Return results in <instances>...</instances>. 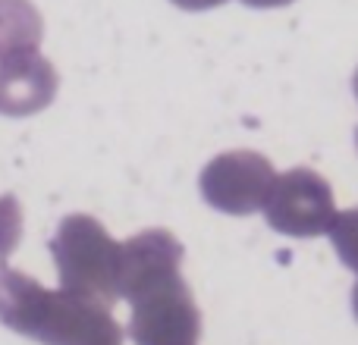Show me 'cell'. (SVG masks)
Listing matches in <instances>:
<instances>
[{
    "instance_id": "obj_6",
    "label": "cell",
    "mask_w": 358,
    "mask_h": 345,
    "mask_svg": "<svg viewBox=\"0 0 358 345\" xmlns=\"http://www.w3.org/2000/svg\"><path fill=\"white\" fill-rule=\"evenodd\" d=\"M327 233H330V242H334V251L340 254V260L349 270L358 273V207L336 214Z\"/></svg>"
},
{
    "instance_id": "obj_10",
    "label": "cell",
    "mask_w": 358,
    "mask_h": 345,
    "mask_svg": "<svg viewBox=\"0 0 358 345\" xmlns=\"http://www.w3.org/2000/svg\"><path fill=\"white\" fill-rule=\"evenodd\" d=\"M355 98H358V73H355Z\"/></svg>"
},
{
    "instance_id": "obj_1",
    "label": "cell",
    "mask_w": 358,
    "mask_h": 345,
    "mask_svg": "<svg viewBox=\"0 0 358 345\" xmlns=\"http://www.w3.org/2000/svg\"><path fill=\"white\" fill-rule=\"evenodd\" d=\"M264 216L277 233L311 239L330 229L336 216L330 182L315 170H289L273 179V189L264 201Z\"/></svg>"
},
{
    "instance_id": "obj_4",
    "label": "cell",
    "mask_w": 358,
    "mask_h": 345,
    "mask_svg": "<svg viewBox=\"0 0 358 345\" xmlns=\"http://www.w3.org/2000/svg\"><path fill=\"white\" fill-rule=\"evenodd\" d=\"M129 336L136 345H195L201 336V314L189 283L176 277L132 302Z\"/></svg>"
},
{
    "instance_id": "obj_2",
    "label": "cell",
    "mask_w": 358,
    "mask_h": 345,
    "mask_svg": "<svg viewBox=\"0 0 358 345\" xmlns=\"http://www.w3.org/2000/svg\"><path fill=\"white\" fill-rule=\"evenodd\" d=\"M277 170L258 151H227L201 170V195L214 210L245 216L264 207Z\"/></svg>"
},
{
    "instance_id": "obj_9",
    "label": "cell",
    "mask_w": 358,
    "mask_h": 345,
    "mask_svg": "<svg viewBox=\"0 0 358 345\" xmlns=\"http://www.w3.org/2000/svg\"><path fill=\"white\" fill-rule=\"evenodd\" d=\"M352 308H355V317H358V283H355V292H352Z\"/></svg>"
},
{
    "instance_id": "obj_5",
    "label": "cell",
    "mask_w": 358,
    "mask_h": 345,
    "mask_svg": "<svg viewBox=\"0 0 358 345\" xmlns=\"http://www.w3.org/2000/svg\"><path fill=\"white\" fill-rule=\"evenodd\" d=\"M182 264V245L167 229H145L120 245V273L117 295L126 302H138L151 289L179 277Z\"/></svg>"
},
{
    "instance_id": "obj_8",
    "label": "cell",
    "mask_w": 358,
    "mask_h": 345,
    "mask_svg": "<svg viewBox=\"0 0 358 345\" xmlns=\"http://www.w3.org/2000/svg\"><path fill=\"white\" fill-rule=\"evenodd\" d=\"M242 3L258 6V10H271V6H286V3H292V0H242Z\"/></svg>"
},
{
    "instance_id": "obj_3",
    "label": "cell",
    "mask_w": 358,
    "mask_h": 345,
    "mask_svg": "<svg viewBox=\"0 0 358 345\" xmlns=\"http://www.w3.org/2000/svg\"><path fill=\"white\" fill-rule=\"evenodd\" d=\"M60 260L66 267V279L79 292L101 302L117 298L120 245L92 216H76L66 223L60 235Z\"/></svg>"
},
{
    "instance_id": "obj_11",
    "label": "cell",
    "mask_w": 358,
    "mask_h": 345,
    "mask_svg": "<svg viewBox=\"0 0 358 345\" xmlns=\"http://www.w3.org/2000/svg\"><path fill=\"white\" fill-rule=\"evenodd\" d=\"M355 145H358V129H355Z\"/></svg>"
},
{
    "instance_id": "obj_7",
    "label": "cell",
    "mask_w": 358,
    "mask_h": 345,
    "mask_svg": "<svg viewBox=\"0 0 358 345\" xmlns=\"http://www.w3.org/2000/svg\"><path fill=\"white\" fill-rule=\"evenodd\" d=\"M173 3L179 6V10H192V13H198V10H214V6L227 3V0H173Z\"/></svg>"
}]
</instances>
